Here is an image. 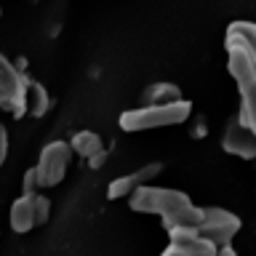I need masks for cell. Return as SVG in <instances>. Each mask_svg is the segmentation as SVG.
Listing matches in <instances>:
<instances>
[{
  "mask_svg": "<svg viewBox=\"0 0 256 256\" xmlns=\"http://www.w3.org/2000/svg\"><path fill=\"white\" fill-rule=\"evenodd\" d=\"M70 147H72L75 155L86 158V160H91V158L99 155V152L107 150V147H104V142H102V136L94 134V131H78L75 136H72Z\"/></svg>",
  "mask_w": 256,
  "mask_h": 256,
  "instance_id": "8fae6325",
  "label": "cell"
},
{
  "mask_svg": "<svg viewBox=\"0 0 256 256\" xmlns=\"http://www.w3.org/2000/svg\"><path fill=\"white\" fill-rule=\"evenodd\" d=\"M70 158H72V147L70 142H51L46 144L43 152L38 158V179H40V187H56L64 176H67V168H70Z\"/></svg>",
  "mask_w": 256,
  "mask_h": 256,
  "instance_id": "5b68a950",
  "label": "cell"
},
{
  "mask_svg": "<svg viewBox=\"0 0 256 256\" xmlns=\"http://www.w3.org/2000/svg\"><path fill=\"white\" fill-rule=\"evenodd\" d=\"M238 91H240V112H238V118L256 134V78L240 83Z\"/></svg>",
  "mask_w": 256,
  "mask_h": 256,
  "instance_id": "30bf717a",
  "label": "cell"
},
{
  "mask_svg": "<svg viewBox=\"0 0 256 256\" xmlns=\"http://www.w3.org/2000/svg\"><path fill=\"white\" fill-rule=\"evenodd\" d=\"M182 99V91L179 86L174 83H152L147 91L142 94V104H171V102H179Z\"/></svg>",
  "mask_w": 256,
  "mask_h": 256,
  "instance_id": "7c38bea8",
  "label": "cell"
},
{
  "mask_svg": "<svg viewBox=\"0 0 256 256\" xmlns=\"http://www.w3.org/2000/svg\"><path fill=\"white\" fill-rule=\"evenodd\" d=\"M27 83L30 80L0 54V110L19 118L27 112Z\"/></svg>",
  "mask_w": 256,
  "mask_h": 256,
  "instance_id": "3957f363",
  "label": "cell"
},
{
  "mask_svg": "<svg viewBox=\"0 0 256 256\" xmlns=\"http://www.w3.org/2000/svg\"><path fill=\"white\" fill-rule=\"evenodd\" d=\"M160 168H163L160 163H150V166L139 168V171H131V174H126V176H118V179H112L110 190H107V198H110V200L131 198L139 187L150 184L152 176H158V174H160Z\"/></svg>",
  "mask_w": 256,
  "mask_h": 256,
  "instance_id": "9c48e42d",
  "label": "cell"
},
{
  "mask_svg": "<svg viewBox=\"0 0 256 256\" xmlns=\"http://www.w3.org/2000/svg\"><path fill=\"white\" fill-rule=\"evenodd\" d=\"M104 160H107V150H104V152H99V155H96V158H91V160H88V163H91V168H99V166L104 163Z\"/></svg>",
  "mask_w": 256,
  "mask_h": 256,
  "instance_id": "2e32d148",
  "label": "cell"
},
{
  "mask_svg": "<svg viewBox=\"0 0 256 256\" xmlns=\"http://www.w3.org/2000/svg\"><path fill=\"white\" fill-rule=\"evenodd\" d=\"M6 155H8V131L6 126H0V168L6 163Z\"/></svg>",
  "mask_w": 256,
  "mask_h": 256,
  "instance_id": "9a60e30c",
  "label": "cell"
},
{
  "mask_svg": "<svg viewBox=\"0 0 256 256\" xmlns=\"http://www.w3.org/2000/svg\"><path fill=\"white\" fill-rule=\"evenodd\" d=\"M48 211H51V200L48 198H43V195H22V198L14 200L8 219H11L14 232L24 235V232H30L32 227H38V224H46Z\"/></svg>",
  "mask_w": 256,
  "mask_h": 256,
  "instance_id": "8992f818",
  "label": "cell"
},
{
  "mask_svg": "<svg viewBox=\"0 0 256 256\" xmlns=\"http://www.w3.org/2000/svg\"><path fill=\"white\" fill-rule=\"evenodd\" d=\"M40 179H38V171L35 168H30L27 174H24V184H22V195H40Z\"/></svg>",
  "mask_w": 256,
  "mask_h": 256,
  "instance_id": "5bb4252c",
  "label": "cell"
},
{
  "mask_svg": "<svg viewBox=\"0 0 256 256\" xmlns=\"http://www.w3.org/2000/svg\"><path fill=\"white\" fill-rule=\"evenodd\" d=\"M190 115H192V104L187 99H179L171 104H142V107L120 115V128L123 131H150V128L179 126Z\"/></svg>",
  "mask_w": 256,
  "mask_h": 256,
  "instance_id": "7a4b0ae2",
  "label": "cell"
},
{
  "mask_svg": "<svg viewBox=\"0 0 256 256\" xmlns=\"http://www.w3.org/2000/svg\"><path fill=\"white\" fill-rule=\"evenodd\" d=\"M128 203H131L136 214H158L163 219L166 230H179V227L198 230L200 219H203V208L192 203L182 190H171V187L144 184L128 198Z\"/></svg>",
  "mask_w": 256,
  "mask_h": 256,
  "instance_id": "6da1fadb",
  "label": "cell"
},
{
  "mask_svg": "<svg viewBox=\"0 0 256 256\" xmlns=\"http://www.w3.org/2000/svg\"><path fill=\"white\" fill-rule=\"evenodd\" d=\"M222 147L230 155H238L243 160H254L256 158V134L248 128L240 118H232L222 136Z\"/></svg>",
  "mask_w": 256,
  "mask_h": 256,
  "instance_id": "ba28073f",
  "label": "cell"
},
{
  "mask_svg": "<svg viewBox=\"0 0 256 256\" xmlns=\"http://www.w3.org/2000/svg\"><path fill=\"white\" fill-rule=\"evenodd\" d=\"M160 256H216V246L206 240L198 230L179 227L168 230V248Z\"/></svg>",
  "mask_w": 256,
  "mask_h": 256,
  "instance_id": "52a82bcc",
  "label": "cell"
},
{
  "mask_svg": "<svg viewBox=\"0 0 256 256\" xmlns=\"http://www.w3.org/2000/svg\"><path fill=\"white\" fill-rule=\"evenodd\" d=\"M240 230V216H235L227 208H219V206H208L203 208V219H200V227L198 232L203 235L206 240H211L216 248L222 246H232Z\"/></svg>",
  "mask_w": 256,
  "mask_h": 256,
  "instance_id": "277c9868",
  "label": "cell"
},
{
  "mask_svg": "<svg viewBox=\"0 0 256 256\" xmlns=\"http://www.w3.org/2000/svg\"><path fill=\"white\" fill-rule=\"evenodd\" d=\"M216 256H238V251L232 246H222V248H216Z\"/></svg>",
  "mask_w": 256,
  "mask_h": 256,
  "instance_id": "e0dca14e",
  "label": "cell"
},
{
  "mask_svg": "<svg viewBox=\"0 0 256 256\" xmlns=\"http://www.w3.org/2000/svg\"><path fill=\"white\" fill-rule=\"evenodd\" d=\"M27 112L35 118L48 112V94H46L43 83H38V80H30L27 83Z\"/></svg>",
  "mask_w": 256,
  "mask_h": 256,
  "instance_id": "4fadbf2b",
  "label": "cell"
}]
</instances>
